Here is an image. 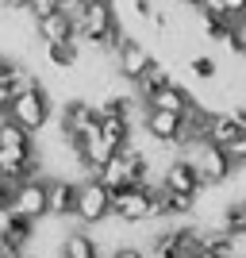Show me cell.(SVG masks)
Here are the masks:
<instances>
[{"mask_svg": "<svg viewBox=\"0 0 246 258\" xmlns=\"http://www.w3.org/2000/svg\"><path fill=\"white\" fill-rule=\"evenodd\" d=\"M208 127H212V112L208 108H200L193 100V104L181 112V131H177V143L181 147H200V143H208Z\"/></svg>", "mask_w": 246, "mask_h": 258, "instance_id": "9c48e42d", "label": "cell"}, {"mask_svg": "<svg viewBox=\"0 0 246 258\" xmlns=\"http://www.w3.org/2000/svg\"><path fill=\"white\" fill-rule=\"evenodd\" d=\"M227 43H231L235 54L246 58V16H235V23H231V39H227Z\"/></svg>", "mask_w": 246, "mask_h": 258, "instance_id": "484cf974", "label": "cell"}, {"mask_svg": "<svg viewBox=\"0 0 246 258\" xmlns=\"http://www.w3.org/2000/svg\"><path fill=\"white\" fill-rule=\"evenodd\" d=\"M100 131V116H97V104L89 100H69L62 112V135L65 143H77V139H89Z\"/></svg>", "mask_w": 246, "mask_h": 258, "instance_id": "8992f818", "label": "cell"}, {"mask_svg": "<svg viewBox=\"0 0 246 258\" xmlns=\"http://www.w3.org/2000/svg\"><path fill=\"white\" fill-rule=\"evenodd\" d=\"M8 212H20L27 220H43L50 216V181L46 177H23V181L12 185V208Z\"/></svg>", "mask_w": 246, "mask_h": 258, "instance_id": "5b68a950", "label": "cell"}, {"mask_svg": "<svg viewBox=\"0 0 246 258\" xmlns=\"http://www.w3.org/2000/svg\"><path fill=\"white\" fill-rule=\"evenodd\" d=\"M231 16H246V0H223Z\"/></svg>", "mask_w": 246, "mask_h": 258, "instance_id": "d6a6232c", "label": "cell"}, {"mask_svg": "<svg viewBox=\"0 0 246 258\" xmlns=\"http://www.w3.org/2000/svg\"><path fill=\"white\" fill-rule=\"evenodd\" d=\"M73 20H77V39H85L89 46H108L112 31H116L112 0H81L73 8Z\"/></svg>", "mask_w": 246, "mask_h": 258, "instance_id": "6da1fadb", "label": "cell"}, {"mask_svg": "<svg viewBox=\"0 0 246 258\" xmlns=\"http://www.w3.org/2000/svg\"><path fill=\"white\" fill-rule=\"evenodd\" d=\"M146 108H166V112H185V108L193 104V93H185L181 85H173V81H166L161 89H154V93H146Z\"/></svg>", "mask_w": 246, "mask_h": 258, "instance_id": "5bb4252c", "label": "cell"}, {"mask_svg": "<svg viewBox=\"0 0 246 258\" xmlns=\"http://www.w3.org/2000/svg\"><path fill=\"white\" fill-rule=\"evenodd\" d=\"M223 151L231 154V162H235V166H246V127L238 131V135H235V139H231V143H227Z\"/></svg>", "mask_w": 246, "mask_h": 258, "instance_id": "4316f807", "label": "cell"}, {"mask_svg": "<svg viewBox=\"0 0 246 258\" xmlns=\"http://www.w3.org/2000/svg\"><path fill=\"white\" fill-rule=\"evenodd\" d=\"M231 23H235V16H204V39L227 43L231 39Z\"/></svg>", "mask_w": 246, "mask_h": 258, "instance_id": "603a6c76", "label": "cell"}, {"mask_svg": "<svg viewBox=\"0 0 246 258\" xmlns=\"http://www.w3.org/2000/svg\"><path fill=\"white\" fill-rule=\"evenodd\" d=\"M8 119H16L20 127H27L35 135V131H43L46 123H50V97H46V89L35 81L31 89H23V93H16L8 104Z\"/></svg>", "mask_w": 246, "mask_h": 258, "instance_id": "7a4b0ae2", "label": "cell"}, {"mask_svg": "<svg viewBox=\"0 0 246 258\" xmlns=\"http://www.w3.org/2000/svg\"><path fill=\"white\" fill-rule=\"evenodd\" d=\"M16 258H31V250H20V254H16Z\"/></svg>", "mask_w": 246, "mask_h": 258, "instance_id": "74e56055", "label": "cell"}, {"mask_svg": "<svg viewBox=\"0 0 246 258\" xmlns=\"http://www.w3.org/2000/svg\"><path fill=\"white\" fill-rule=\"evenodd\" d=\"M219 227H223L227 235L242 239L246 235V201H235V205H227L223 216H219Z\"/></svg>", "mask_w": 246, "mask_h": 258, "instance_id": "7402d4cb", "label": "cell"}, {"mask_svg": "<svg viewBox=\"0 0 246 258\" xmlns=\"http://www.w3.org/2000/svg\"><path fill=\"white\" fill-rule=\"evenodd\" d=\"M39 23V35H43V43H62V39H77V20L69 8H58L50 16H43Z\"/></svg>", "mask_w": 246, "mask_h": 258, "instance_id": "4fadbf2b", "label": "cell"}, {"mask_svg": "<svg viewBox=\"0 0 246 258\" xmlns=\"http://www.w3.org/2000/svg\"><path fill=\"white\" fill-rule=\"evenodd\" d=\"M112 258H146V254H142V247H135V243H119V247L112 250Z\"/></svg>", "mask_w": 246, "mask_h": 258, "instance_id": "f546056e", "label": "cell"}, {"mask_svg": "<svg viewBox=\"0 0 246 258\" xmlns=\"http://www.w3.org/2000/svg\"><path fill=\"white\" fill-rule=\"evenodd\" d=\"M166 81H170V70H166V66H158V62H150V66H146V74H142L139 81H135V85H139V93H142V97H146V93H154V89H161V85H166Z\"/></svg>", "mask_w": 246, "mask_h": 258, "instance_id": "cb8c5ba5", "label": "cell"}, {"mask_svg": "<svg viewBox=\"0 0 246 258\" xmlns=\"http://www.w3.org/2000/svg\"><path fill=\"white\" fill-rule=\"evenodd\" d=\"M235 119H238V123L246 127V104H238V108H235Z\"/></svg>", "mask_w": 246, "mask_h": 258, "instance_id": "d590c367", "label": "cell"}, {"mask_svg": "<svg viewBox=\"0 0 246 258\" xmlns=\"http://www.w3.org/2000/svg\"><path fill=\"white\" fill-rule=\"evenodd\" d=\"M58 258H100V243L85 231H73L58 243Z\"/></svg>", "mask_w": 246, "mask_h": 258, "instance_id": "2e32d148", "label": "cell"}, {"mask_svg": "<svg viewBox=\"0 0 246 258\" xmlns=\"http://www.w3.org/2000/svg\"><path fill=\"white\" fill-rule=\"evenodd\" d=\"M8 208H12V185L4 181V177H0V216L8 212Z\"/></svg>", "mask_w": 246, "mask_h": 258, "instance_id": "4dcf8cb0", "label": "cell"}, {"mask_svg": "<svg viewBox=\"0 0 246 258\" xmlns=\"http://www.w3.org/2000/svg\"><path fill=\"white\" fill-rule=\"evenodd\" d=\"M0 4H4V8H12V12H27V4H31V0H0Z\"/></svg>", "mask_w": 246, "mask_h": 258, "instance_id": "e575fe53", "label": "cell"}, {"mask_svg": "<svg viewBox=\"0 0 246 258\" xmlns=\"http://www.w3.org/2000/svg\"><path fill=\"white\" fill-rule=\"evenodd\" d=\"M0 147H8V151H35V135L27 127H20L16 119H0Z\"/></svg>", "mask_w": 246, "mask_h": 258, "instance_id": "d6986e66", "label": "cell"}, {"mask_svg": "<svg viewBox=\"0 0 246 258\" xmlns=\"http://www.w3.org/2000/svg\"><path fill=\"white\" fill-rule=\"evenodd\" d=\"M161 185L166 189H173V193H189V197H200L204 193V181H200V170H196L193 158H177L166 166V177H161Z\"/></svg>", "mask_w": 246, "mask_h": 258, "instance_id": "ba28073f", "label": "cell"}, {"mask_svg": "<svg viewBox=\"0 0 246 258\" xmlns=\"http://www.w3.org/2000/svg\"><path fill=\"white\" fill-rule=\"evenodd\" d=\"M77 185L81 181H69V177H54L50 181V216H73L77 208Z\"/></svg>", "mask_w": 246, "mask_h": 258, "instance_id": "9a60e30c", "label": "cell"}, {"mask_svg": "<svg viewBox=\"0 0 246 258\" xmlns=\"http://www.w3.org/2000/svg\"><path fill=\"white\" fill-rule=\"evenodd\" d=\"M112 216L123 224H142L154 216V189L146 181L139 185H119L112 189Z\"/></svg>", "mask_w": 246, "mask_h": 258, "instance_id": "277c9868", "label": "cell"}, {"mask_svg": "<svg viewBox=\"0 0 246 258\" xmlns=\"http://www.w3.org/2000/svg\"><path fill=\"white\" fill-rule=\"evenodd\" d=\"M185 4H193V8H200V4H204V0H185Z\"/></svg>", "mask_w": 246, "mask_h": 258, "instance_id": "8d00e7d4", "label": "cell"}, {"mask_svg": "<svg viewBox=\"0 0 246 258\" xmlns=\"http://www.w3.org/2000/svg\"><path fill=\"white\" fill-rule=\"evenodd\" d=\"M142 127L154 143H177V131H181V112H166V108H146L142 116Z\"/></svg>", "mask_w": 246, "mask_h": 258, "instance_id": "7c38bea8", "label": "cell"}, {"mask_svg": "<svg viewBox=\"0 0 246 258\" xmlns=\"http://www.w3.org/2000/svg\"><path fill=\"white\" fill-rule=\"evenodd\" d=\"M73 220L97 227V224H108L112 220V189L97 177H85L77 185V208H73Z\"/></svg>", "mask_w": 246, "mask_h": 258, "instance_id": "3957f363", "label": "cell"}, {"mask_svg": "<svg viewBox=\"0 0 246 258\" xmlns=\"http://www.w3.org/2000/svg\"><path fill=\"white\" fill-rule=\"evenodd\" d=\"M154 62L150 58V50L142 43H135V39H127V43L116 50V74L123 77V81H139L142 74H146V66Z\"/></svg>", "mask_w": 246, "mask_h": 258, "instance_id": "30bf717a", "label": "cell"}, {"mask_svg": "<svg viewBox=\"0 0 246 258\" xmlns=\"http://www.w3.org/2000/svg\"><path fill=\"white\" fill-rule=\"evenodd\" d=\"M238 131H242V123L235 119V112H212V127H208V143H215V147H227V143L235 139Z\"/></svg>", "mask_w": 246, "mask_h": 258, "instance_id": "ac0fdd59", "label": "cell"}, {"mask_svg": "<svg viewBox=\"0 0 246 258\" xmlns=\"http://www.w3.org/2000/svg\"><path fill=\"white\" fill-rule=\"evenodd\" d=\"M100 135H104L112 147H127L131 143V116L127 112H116V116H100Z\"/></svg>", "mask_w": 246, "mask_h": 258, "instance_id": "e0dca14e", "label": "cell"}, {"mask_svg": "<svg viewBox=\"0 0 246 258\" xmlns=\"http://www.w3.org/2000/svg\"><path fill=\"white\" fill-rule=\"evenodd\" d=\"M193 162H196V170H200L204 189H208V185L227 181V177H231V170H235L231 154H227L223 147H215V143H200V147H196V154H193Z\"/></svg>", "mask_w": 246, "mask_h": 258, "instance_id": "52a82bcc", "label": "cell"}, {"mask_svg": "<svg viewBox=\"0 0 246 258\" xmlns=\"http://www.w3.org/2000/svg\"><path fill=\"white\" fill-rule=\"evenodd\" d=\"M8 104H12V89L4 85V81H0V119L8 116Z\"/></svg>", "mask_w": 246, "mask_h": 258, "instance_id": "1f68e13d", "label": "cell"}, {"mask_svg": "<svg viewBox=\"0 0 246 258\" xmlns=\"http://www.w3.org/2000/svg\"><path fill=\"white\" fill-rule=\"evenodd\" d=\"M12 70H16V62H12V58H4V54H0V81H8V74Z\"/></svg>", "mask_w": 246, "mask_h": 258, "instance_id": "836d02e7", "label": "cell"}, {"mask_svg": "<svg viewBox=\"0 0 246 258\" xmlns=\"http://www.w3.org/2000/svg\"><path fill=\"white\" fill-rule=\"evenodd\" d=\"M131 4H135V12H139V20L154 23V16H158V4H154V0H131Z\"/></svg>", "mask_w": 246, "mask_h": 258, "instance_id": "f1b7e54d", "label": "cell"}, {"mask_svg": "<svg viewBox=\"0 0 246 258\" xmlns=\"http://www.w3.org/2000/svg\"><path fill=\"white\" fill-rule=\"evenodd\" d=\"M35 173H39L35 151H8V147H0V177L8 185L23 181V177H35Z\"/></svg>", "mask_w": 246, "mask_h": 258, "instance_id": "8fae6325", "label": "cell"}, {"mask_svg": "<svg viewBox=\"0 0 246 258\" xmlns=\"http://www.w3.org/2000/svg\"><path fill=\"white\" fill-rule=\"evenodd\" d=\"M93 177H97V181H104L108 189H119V185H135V181H131V170L123 166V158H119V154H112L104 166H97V173H93Z\"/></svg>", "mask_w": 246, "mask_h": 258, "instance_id": "ffe728a7", "label": "cell"}, {"mask_svg": "<svg viewBox=\"0 0 246 258\" xmlns=\"http://www.w3.org/2000/svg\"><path fill=\"white\" fill-rule=\"evenodd\" d=\"M62 8V0H31L27 4V12H31V20H43V16H50V12Z\"/></svg>", "mask_w": 246, "mask_h": 258, "instance_id": "83f0119b", "label": "cell"}, {"mask_svg": "<svg viewBox=\"0 0 246 258\" xmlns=\"http://www.w3.org/2000/svg\"><path fill=\"white\" fill-rule=\"evenodd\" d=\"M189 70H193L196 77H204V81H215V74H219V62H215V58H208V54H196L193 62H189Z\"/></svg>", "mask_w": 246, "mask_h": 258, "instance_id": "d4e9b609", "label": "cell"}, {"mask_svg": "<svg viewBox=\"0 0 246 258\" xmlns=\"http://www.w3.org/2000/svg\"><path fill=\"white\" fill-rule=\"evenodd\" d=\"M46 58L54 70H73L77 66V39H62V43H46Z\"/></svg>", "mask_w": 246, "mask_h": 258, "instance_id": "44dd1931", "label": "cell"}]
</instances>
